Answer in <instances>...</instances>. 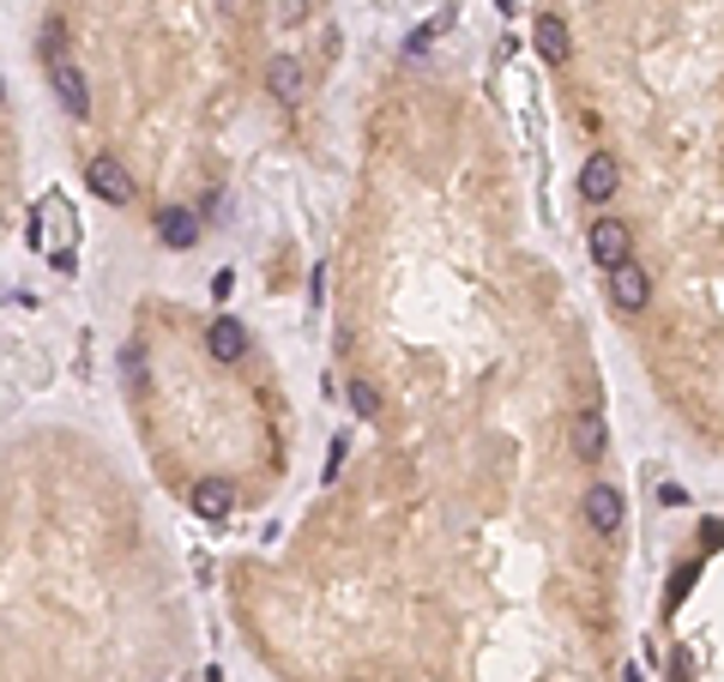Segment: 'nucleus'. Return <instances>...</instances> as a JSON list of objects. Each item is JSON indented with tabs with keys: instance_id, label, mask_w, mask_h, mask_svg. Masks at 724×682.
<instances>
[{
	"instance_id": "1",
	"label": "nucleus",
	"mask_w": 724,
	"mask_h": 682,
	"mask_svg": "<svg viewBox=\"0 0 724 682\" xmlns=\"http://www.w3.org/2000/svg\"><path fill=\"white\" fill-rule=\"evenodd\" d=\"M85 182H91V194L109 200V205H127V200H134V175H127V163L115 158V151H97V158L85 163Z\"/></svg>"
},
{
	"instance_id": "2",
	"label": "nucleus",
	"mask_w": 724,
	"mask_h": 682,
	"mask_svg": "<svg viewBox=\"0 0 724 682\" xmlns=\"http://www.w3.org/2000/svg\"><path fill=\"white\" fill-rule=\"evenodd\" d=\"M586 248H592V260H598L604 266V273H610V266H622V260H634V230L622 224V217H610V212H604L598 217V224H592V236H586Z\"/></svg>"
},
{
	"instance_id": "3",
	"label": "nucleus",
	"mask_w": 724,
	"mask_h": 682,
	"mask_svg": "<svg viewBox=\"0 0 724 682\" xmlns=\"http://www.w3.org/2000/svg\"><path fill=\"white\" fill-rule=\"evenodd\" d=\"M610 302L622 308V315H640V308L652 302V273H646L640 260L610 266Z\"/></svg>"
},
{
	"instance_id": "4",
	"label": "nucleus",
	"mask_w": 724,
	"mask_h": 682,
	"mask_svg": "<svg viewBox=\"0 0 724 682\" xmlns=\"http://www.w3.org/2000/svg\"><path fill=\"white\" fill-rule=\"evenodd\" d=\"M567 441H574L579 459H604V447H610V429H604V411L598 405H579L574 423H567Z\"/></svg>"
},
{
	"instance_id": "5",
	"label": "nucleus",
	"mask_w": 724,
	"mask_h": 682,
	"mask_svg": "<svg viewBox=\"0 0 724 682\" xmlns=\"http://www.w3.org/2000/svg\"><path fill=\"white\" fill-rule=\"evenodd\" d=\"M49 85H55V97H61V109L67 115H91V85H85V73L73 67L67 55L49 61Z\"/></svg>"
},
{
	"instance_id": "6",
	"label": "nucleus",
	"mask_w": 724,
	"mask_h": 682,
	"mask_svg": "<svg viewBox=\"0 0 724 682\" xmlns=\"http://www.w3.org/2000/svg\"><path fill=\"white\" fill-rule=\"evenodd\" d=\"M616 182H622V170H616V158H610V151H592V158H586V170H579V200L604 205V200L616 194Z\"/></svg>"
},
{
	"instance_id": "7",
	"label": "nucleus",
	"mask_w": 724,
	"mask_h": 682,
	"mask_svg": "<svg viewBox=\"0 0 724 682\" xmlns=\"http://www.w3.org/2000/svg\"><path fill=\"white\" fill-rule=\"evenodd\" d=\"M586 525L598 537H610L616 525H622V489H616V483H592L586 489Z\"/></svg>"
},
{
	"instance_id": "8",
	"label": "nucleus",
	"mask_w": 724,
	"mask_h": 682,
	"mask_svg": "<svg viewBox=\"0 0 724 682\" xmlns=\"http://www.w3.org/2000/svg\"><path fill=\"white\" fill-rule=\"evenodd\" d=\"M205 351H212L217 363H242V356H248V327L230 320V315H217L212 327H205Z\"/></svg>"
},
{
	"instance_id": "9",
	"label": "nucleus",
	"mask_w": 724,
	"mask_h": 682,
	"mask_svg": "<svg viewBox=\"0 0 724 682\" xmlns=\"http://www.w3.org/2000/svg\"><path fill=\"white\" fill-rule=\"evenodd\" d=\"M266 92L278 97V103H302V92H308L302 61H296V55H272L266 61Z\"/></svg>"
},
{
	"instance_id": "10",
	"label": "nucleus",
	"mask_w": 724,
	"mask_h": 682,
	"mask_svg": "<svg viewBox=\"0 0 724 682\" xmlns=\"http://www.w3.org/2000/svg\"><path fill=\"white\" fill-rule=\"evenodd\" d=\"M158 236L170 242V248H193V242H200V212H193V205H163Z\"/></svg>"
},
{
	"instance_id": "11",
	"label": "nucleus",
	"mask_w": 724,
	"mask_h": 682,
	"mask_svg": "<svg viewBox=\"0 0 724 682\" xmlns=\"http://www.w3.org/2000/svg\"><path fill=\"white\" fill-rule=\"evenodd\" d=\"M230 508H236V483H224V478L193 483V513L200 520H230Z\"/></svg>"
},
{
	"instance_id": "12",
	"label": "nucleus",
	"mask_w": 724,
	"mask_h": 682,
	"mask_svg": "<svg viewBox=\"0 0 724 682\" xmlns=\"http://www.w3.org/2000/svg\"><path fill=\"white\" fill-rule=\"evenodd\" d=\"M537 55L543 61H567V24L555 19V12H543L537 19Z\"/></svg>"
},
{
	"instance_id": "13",
	"label": "nucleus",
	"mask_w": 724,
	"mask_h": 682,
	"mask_svg": "<svg viewBox=\"0 0 724 682\" xmlns=\"http://www.w3.org/2000/svg\"><path fill=\"white\" fill-rule=\"evenodd\" d=\"M121 369H127V387H134V393H146V387H151V375H146V351H139V344H121Z\"/></svg>"
},
{
	"instance_id": "14",
	"label": "nucleus",
	"mask_w": 724,
	"mask_h": 682,
	"mask_svg": "<svg viewBox=\"0 0 724 682\" xmlns=\"http://www.w3.org/2000/svg\"><path fill=\"white\" fill-rule=\"evenodd\" d=\"M447 24H453V12H435V19H429V24H423V31H417V36H411V43H405V55H423V49H429V43H435V36H441V31H447Z\"/></svg>"
},
{
	"instance_id": "15",
	"label": "nucleus",
	"mask_w": 724,
	"mask_h": 682,
	"mask_svg": "<svg viewBox=\"0 0 724 682\" xmlns=\"http://www.w3.org/2000/svg\"><path fill=\"white\" fill-rule=\"evenodd\" d=\"M351 411L356 417H381V393H374L369 381H351Z\"/></svg>"
},
{
	"instance_id": "16",
	"label": "nucleus",
	"mask_w": 724,
	"mask_h": 682,
	"mask_svg": "<svg viewBox=\"0 0 724 682\" xmlns=\"http://www.w3.org/2000/svg\"><path fill=\"white\" fill-rule=\"evenodd\" d=\"M0 109H7V79H0Z\"/></svg>"
}]
</instances>
